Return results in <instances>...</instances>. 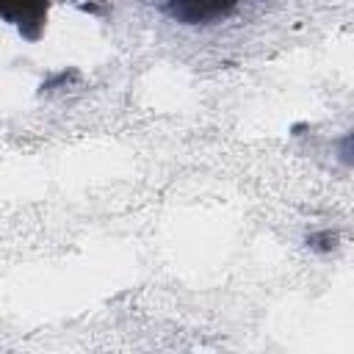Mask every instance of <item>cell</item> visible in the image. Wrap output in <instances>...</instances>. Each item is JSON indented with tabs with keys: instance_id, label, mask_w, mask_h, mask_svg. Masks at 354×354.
Wrapping results in <instances>:
<instances>
[{
	"instance_id": "6da1fadb",
	"label": "cell",
	"mask_w": 354,
	"mask_h": 354,
	"mask_svg": "<svg viewBox=\"0 0 354 354\" xmlns=\"http://www.w3.org/2000/svg\"><path fill=\"white\" fill-rule=\"evenodd\" d=\"M235 3L238 0H171V8L183 22H207L224 17Z\"/></svg>"
},
{
	"instance_id": "7a4b0ae2",
	"label": "cell",
	"mask_w": 354,
	"mask_h": 354,
	"mask_svg": "<svg viewBox=\"0 0 354 354\" xmlns=\"http://www.w3.org/2000/svg\"><path fill=\"white\" fill-rule=\"evenodd\" d=\"M47 3L50 0H0V17L19 25L22 30H28V25H41V19L47 14ZM28 36H30V30H28Z\"/></svg>"
}]
</instances>
